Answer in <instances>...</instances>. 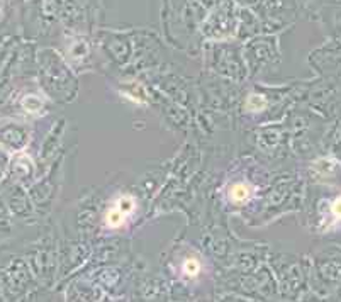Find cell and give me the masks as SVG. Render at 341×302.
<instances>
[{"label": "cell", "mask_w": 341, "mask_h": 302, "mask_svg": "<svg viewBox=\"0 0 341 302\" xmlns=\"http://www.w3.org/2000/svg\"><path fill=\"white\" fill-rule=\"evenodd\" d=\"M134 206H136V202L132 197H129V196L120 197V199L116 202V206L107 210L106 224L109 228H120L124 224V221H126V216L129 212H132Z\"/></svg>", "instance_id": "cell-1"}, {"label": "cell", "mask_w": 341, "mask_h": 302, "mask_svg": "<svg viewBox=\"0 0 341 302\" xmlns=\"http://www.w3.org/2000/svg\"><path fill=\"white\" fill-rule=\"evenodd\" d=\"M252 196V187L246 184H234L230 190V197L234 202H244Z\"/></svg>", "instance_id": "cell-2"}, {"label": "cell", "mask_w": 341, "mask_h": 302, "mask_svg": "<svg viewBox=\"0 0 341 302\" xmlns=\"http://www.w3.org/2000/svg\"><path fill=\"white\" fill-rule=\"evenodd\" d=\"M182 272L190 278L197 277L198 272H200V263H198V260H196V258H187L182 265Z\"/></svg>", "instance_id": "cell-3"}, {"label": "cell", "mask_w": 341, "mask_h": 302, "mask_svg": "<svg viewBox=\"0 0 341 302\" xmlns=\"http://www.w3.org/2000/svg\"><path fill=\"white\" fill-rule=\"evenodd\" d=\"M246 107H248L250 110H253V112H256V110H263L266 107V100H265V97H262V96H250L248 97V100H246Z\"/></svg>", "instance_id": "cell-4"}, {"label": "cell", "mask_w": 341, "mask_h": 302, "mask_svg": "<svg viewBox=\"0 0 341 302\" xmlns=\"http://www.w3.org/2000/svg\"><path fill=\"white\" fill-rule=\"evenodd\" d=\"M331 214L334 216V219L341 221V196L333 202V206H331Z\"/></svg>", "instance_id": "cell-5"}]
</instances>
